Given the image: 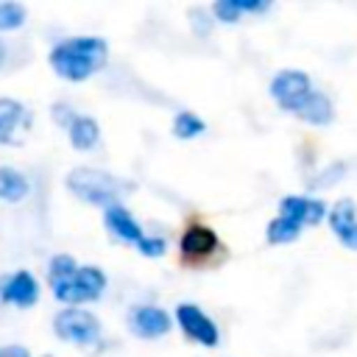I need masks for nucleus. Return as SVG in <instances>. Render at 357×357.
<instances>
[{
	"label": "nucleus",
	"instance_id": "17",
	"mask_svg": "<svg viewBox=\"0 0 357 357\" xmlns=\"http://www.w3.org/2000/svg\"><path fill=\"white\" fill-rule=\"evenodd\" d=\"M73 279H75V284L84 290V296L89 301L100 298V293L106 290V273L100 268H95V265H78V271H75Z\"/></svg>",
	"mask_w": 357,
	"mask_h": 357
},
{
	"label": "nucleus",
	"instance_id": "16",
	"mask_svg": "<svg viewBox=\"0 0 357 357\" xmlns=\"http://www.w3.org/2000/svg\"><path fill=\"white\" fill-rule=\"evenodd\" d=\"M25 195H28V178H25L17 167L3 165V167H0V198L17 204V201H22Z\"/></svg>",
	"mask_w": 357,
	"mask_h": 357
},
{
	"label": "nucleus",
	"instance_id": "1",
	"mask_svg": "<svg viewBox=\"0 0 357 357\" xmlns=\"http://www.w3.org/2000/svg\"><path fill=\"white\" fill-rule=\"evenodd\" d=\"M106 59L109 47L100 36H70L53 45V50L47 53L50 67L67 81H86L106 64Z\"/></svg>",
	"mask_w": 357,
	"mask_h": 357
},
{
	"label": "nucleus",
	"instance_id": "21",
	"mask_svg": "<svg viewBox=\"0 0 357 357\" xmlns=\"http://www.w3.org/2000/svg\"><path fill=\"white\" fill-rule=\"evenodd\" d=\"M25 17H28V11H25V6L22 3H0V31H14V28H20L22 22H25Z\"/></svg>",
	"mask_w": 357,
	"mask_h": 357
},
{
	"label": "nucleus",
	"instance_id": "8",
	"mask_svg": "<svg viewBox=\"0 0 357 357\" xmlns=\"http://www.w3.org/2000/svg\"><path fill=\"white\" fill-rule=\"evenodd\" d=\"M326 212H329L326 204L321 198H310V195H284L279 201V215L298 226H315L324 220Z\"/></svg>",
	"mask_w": 357,
	"mask_h": 357
},
{
	"label": "nucleus",
	"instance_id": "4",
	"mask_svg": "<svg viewBox=\"0 0 357 357\" xmlns=\"http://www.w3.org/2000/svg\"><path fill=\"white\" fill-rule=\"evenodd\" d=\"M271 98L284 109V112H293L304 103V98L312 92V81L307 73L301 70H279L273 78H271V86H268Z\"/></svg>",
	"mask_w": 357,
	"mask_h": 357
},
{
	"label": "nucleus",
	"instance_id": "3",
	"mask_svg": "<svg viewBox=\"0 0 357 357\" xmlns=\"http://www.w3.org/2000/svg\"><path fill=\"white\" fill-rule=\"evenodd\" d=\"M53 329L61 340L75 346H92L100 337V321L81 307H67L53 318Z\"/></svg>",
	"mask_w": 357,
	"mask_h": 357
},
{
	"label": "nucleus",
	"instance_id": "19",
	"mask_svg": "<svg viewBox=\"0 0 357 357\" xmlns=\"http://www.w3.org/2000/svg\"><path fill=\"white\" fill-rule=\"evenodd\" d=\"M298 231H301V226H298V223H293V220H287V218L276 215V218L268 223L265 237H268V243L279 245V243H290V240H296V237H298Z\"/></svg>",
	"mask_w": 357,
	"mask_h": 357
},
{
	"label": "nucleus",
	"instance_id": "20",
	"mask_svg": "<svg viewBox=\"0 0 357 357\" xmlns=\"http://www.w3.org/2000/svg\"><path fill=\"white\" fill-rule=\"evenodd\" d=\"M75 271H78V262H75L70 254H56V257H50V262H47V279H50V284L70 279Z\"/></svg>",
	"mask_w": 357,
	"mask_h": 357
},
{
	"label": "nucleus",
	"instance_id": "22",
	"mask_svg": "<svg viewBox=\"0 0 357 357\" xmlns=\"http://www.w3.org/2000/svg\"><path fill=\"white\" fill-rule=\"evenodd\" d=\"M137 251L142 254V257H162L165 251H167V240L165 237H142L139 243H137Z\"/></svg>",
	"mask_w": 357,
	"mask_h": 357
},
{
	"label": "nucleus",
	"instance_id": "15",
	"mask_svg": "<svg viewBox=\"0 0 357 357\" xmlns=\"http://www.w3.org/2000/svg\"><path fill=\"white\" fill-rule=\"evenodd\" d=\"M67 137H70V145H73L75 151H89V148L98 145L100 128H98V123H95L92 117L75 114V120H73L70 128H67Z\"/></svg>",
	"mask_w": 357,
	"mask_h": 357
},
{
	"label": "nucleus",
	"instance_id": "14",
	"mask_svg": "<svg viewBox=\"0 0 357 357\" xmlns=\"http://www.w3.org/2000/svg\"><path fill=\"white\" fill-rule=\"evenodd\" d=\"M271 3L268 0H218L209 14L218 17L220 22H237L243 14H257V11H265Z\"/></svg>",
	"mask_w": 357,
	"mask_h": 357
},
{
	"label": "nucleus",
	"instance_id": "13",
	"mask_svg": "<svg viewBox=\"0 0 357 357\" xmlns=\"http://www.w3.org/2000/svg\"><path fill=\"white\" fill-rule=\"evenodd\" d=\"M296 114H298L301 120L312 123V126H326V123H332V117H335V106H332L329 95L312 89V92L304 98V103L296 109Z\"/></svg>",
	"mask_w": 357,
	"mask_h": 357
},
{
	"label": "nucleus",
	"instance_id": "5",
	"mask_svg": "<svg viewBox=\"0 0 357 357\" xmlns=\"http://www.w3.org/2000/svg\"><path fill=\"white\" fill-rule=\"evenodd\" d=\"M176 321H178L181 332H184L190 340H195V343H201V346H218V343H220L218 324H215L198 304H190V301L178 304V307H176Z\"/></svg>",
	"mask_w": 357,
	"mask_h": 357
},
{
	"label": "nucleus",
	"instance_id": "24",
	"mask_svg": "<svg viewBox=\"0 0 357 357\" xmlns=\"http://www.w3.org/2000/svg\"><path fill=\"white\" fill-rule=\"evenodd\" d=\"M50 112H53V120H56L59 126H64V128H70V123L75 120V112H73L67 103H56Z\"/></svg>",
	"mask_w": 357,
	"mask_h": 357
},
{
	"label": "nucleus",
	"instance_id": "7",
	"mask_svg": "<svg viewBox=\"0 0 357 357\" xmlns=\"http://www.w3.org/2000/svg\"><path fill=\"white\" fill-rule=\"evenodd\" d=\"M28 128H31V112L14 98H0V145L22 142Z\"/></svg>",
	"mask_w": 357,
	"mask_h": 357
},
{
	"label": "nucleus",
	"instance_id": "23",
	"mask_svg": "<svg viewBox=\"0 0 357 357\" xmlns=\"http://www.w3.org/2000/svg\"><path fill=\"white\" fill-rule=\"evenodd\" d=\"M190 25L198 36H206L209 28H212V14L209 8H190Z\"/></svg>",
	"mask_w": 357,
	"mask_h": 357
},
{
	"label": "nucleus",
	"instance_id": "25",
	"mask_svg": "<svg viewBox=\"0 0 357 357\" xmlns=\"http://www.w3.org/2000/svg\"><path fill=\"white\" fill-rule=\"evenodd\" d=\"M0 357H31L25 346L20 343H8V346H0Z\"/></svg>",
	"mask_w": 357,
	"mask_h": 357
},
{
	"label": "nucleus",
	"instance_id": "27",
	"mask_svg": "<svg viewBox=\"0 0 357 357\" xmlns=\"http://www.w3.org/2000/svg\"><path fill=\"white\" fill-rule=\"evenodd\" d=\"M42 357H50V354H42Z\"/></svg>",
	"mask_w": 357,
	"mask_h": 357
},
{
	"label": "nucleus",
	"instance_id": "12",
	"mask_svg": "<svg viewBox=\"0 0 357 357\" xmlns=\"http://www.w3.org/2000/svg\"><path fill=\"white\" fill-rule=\"evenodd\" d=\"M103 223L106 229L112 231V237L123 240V243H139L145 234H142V226L134 220V215L123 206V204H114L103 212Z\"/></svg>",
	"mask_w": 357,
	"mask_h": 357
},
{
	"label": "nucleus",
	"instance_id": "26",
	"mask_svg": "<svg viewBox=\"0 0 357 357\" xmlns=\"http://www.w3.org/2000/svg\"><path fill=\"white\" fill-rule=\"evenodd\" d=\"M3 59H6V42L0 39V64H3Z\"/></svg>",
	"mask_w": 357,
	"mask_h": 357
},
{
	"label": "nucleus",
	"instance_id": "11",
	"mask_svg": "<svg viewBox=\"0 0 357 357\" xmlns=\"http://www.w3.org/2000/svg\"><path fill=\"white\" fill-rule=\"evenodd\" d=\"M0 296H3V301L17 304V307H33L39 301V282L28 271H17L14 276L6 279Z\"/></svg>",
	"mask_w": 357,
	"mask_h": 357
},
{
	"label": "nucleus",
	"instance_id": "18",
	"mask_svg": "<svg viewBox=\"0 0 357 357\" xmlns=\"http://www.w3.org/2000/svg\"><path fill=\"white\" fill-rule=\"evenodd\" d=\"M204 128H206V123H204L195 112L181 109V112H176V117H173V137H178V139H192V137L204 134Z\"/></svg>",
	"mask_w": 357,
	"mask_h": 357
},
{
	"label": "nucleus",
	"instance_id": "6",
	"mask_svg": "<svg viewBox=\"0 0 357 357\" xmlns=\"http://www.w3.org/2000/svg\"><path fill=\"white\" fill-rule=\"evenodd\" d=\"M128 326L139 337H162L170 332V315L156 304H134L128 312Z\"/></svg>",
	"mask_w": 357,
	"mask_h": 357
},
{
	"label": "nucleus",
	"instance_id": "9",
	"mask_svg": "<svg viewBox=\"0 0 357 357\" xmlns=\"http://www.w3.org/2000/svg\"><path fill=\"white\" fill-rule=\"evenodd\" d=\"M329 226L335 231V237L346 245V248H357V204L351 198H340L329 212Z\"/></svg>",
	"mask_w": 357,
	"mask_h": 357
},
{
	"label": "nucleus",
	"instance_id": "10",
	"mask_svg": "<svg viewBox=\"0 0 357 357\" xmlns=\"http://www.w3.org/2000/svg\"><path fill=\"white\" fill-rule=\"evenodd\" d=\"M181 257L190 259V262H201L206 257L215 254L218 248V234L206 226H190L184 234H181Z\"/></svg>",
	"mask_w": 357,
	"mask_h": 357
},
{
	"label": "nucleus",
	"instance_id": "2",
	"mask_svg": "<svg viewBox=\"0 0 357 357\" xmlns=\"http://www.w3.org/2000/svg\"><path fill=\"white\" fill-rule=\"evenodd\" d=\"M67 187L81 201H86L92 206H106V209L120 204L123 192L134 190L128 181H123L106 170H98V167H73L67 173Z\"/></svg>",
	"mask_w": 357,
	"mask_h": 357
}]
</instances>
